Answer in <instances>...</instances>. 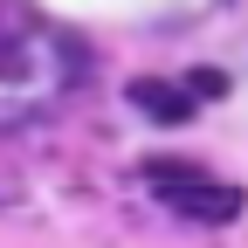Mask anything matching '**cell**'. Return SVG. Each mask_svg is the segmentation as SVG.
Segmentation results:
<instances>
[{
	"label": "cell",
	"instance_id": "cell-1",
	"mask_svg": "<svg viewBox=\"0 0 248 248\" xmlns=\"http://www.w3.org/2000/svg\"><path fill=\"white\" fill-rule=\"evenodd\" d=\"M145 186L179 214V221H200V228H228V221H241V207H248L241 186L207 179L200 166H186V159H145Z\"/></svg>",
	"mask_w": 248,
	"mask_h": 248
},
{
	"label": "cell",
	"instance_id": "cell-2",
	"mask_svg": "<svg viewBox=\"0 0 248 248\" xmlns=\"http://www.w3.org/2000/svg\"><path fill=\"white\" fill-rule=\"evenodd\" d=\"M124 97H131L152 124H186V117L200 110V90H193V83H166V76H131Z\"/></svg>",
	"mask_w": 248,
	"mask_h": 248
}]
</instances>
